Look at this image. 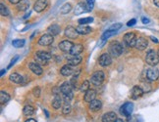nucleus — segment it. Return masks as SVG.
Wrapping results in <instances>:
<instances>
[{
  "instance_id": "7c9ffc66",
  "label": "nucleus",
  "mask_w": 159,
  "mask_h": 122,
  "mask_svg": "<svg viewBox=\"0 0 159 122\" xmlns=\"http://www.w3.org/2000/svg\"><path fill=\"white\" fill-rule=\"evenodd\" d=\"M117 31H115V30H111V29H108V30H106L105 32L102 34V36H101V40H102V42H104L106 39H108L109 37H111V36H113L115 33H116Z\"/></svg>"
},
{
  "instance_id": "de8ad7c7",
  "label": "nucleus",
  "mask_w": 159,
  "mask_h": 122,
  "mask_svg": "<svg viewBox=\"0 0 159 122\" xmlns=\"http://www.w3.org/2000/svg\"><path fill=\"white\" fill-rule=\"evenodd\" d=\"M25 122H36V120L33 119V118H29V119H27Z\"/></svg>"
},
{
  "instance_id": "f257e3e1",
  "label": "nucleus",
  "mask_w": 159,
  "mask_h": 122,
  "mask_svg": "<svg viewBox=\"0 0 159 122\" xmlns=\"http://www.w3.org/2000/svg\"><path fill=\"white\" fill-rule=\"evenodd\" d=\"M51 59L50 53L44 51H37L35 55V60L38 65H47V62Z\"/></svg>"
},
{
  "instance_id": "4c0bfd02",
  "label": "nucleus",
  "mask_w": 159,
  "mask_h": 122,
  "mask_svg": "<svg viewBox=\"0 0 159 122\" xmlns=\"http://www.w3.org/2000/svg\"><path fill=\"white\" fill-rule=\"evenodd\" d=\"M86 6H88L89 11H91L94 6V0H86Z\"/></svg>"
},
{
  "instance_id": "9b49d317",
  "label": "nucleus",
  "mask_w": 159,
  "mask_h": 122,
  "mask_svg": "<svg viewBox=\"0 0 159 122\" xmlns=\"http://www.w3.org/2000/svg\"><path fill=\"white\" fill-rule=\"evenodd\" d=\"M74 45H75L74 43L70 41V40H63V41L59 43V49L65 53H70Z\"/></svg>"
},
{
  "instance_id": "cd10ccee",
  "label": "nucleus",
  "mask_w": 159,
  "mask_h": 122,
  "mask_svg": "<svg viewBox=\"0 0 159 122\" xmlns=\"http://www.w3.org/2000/svg\"><path fill=\"white\" fill-rule=\"evenodd\" d=\"M9 101H10V96H9V94L4 91L0 92V103H1L2 105H4V104H7Z\"/></svg>"
},
{
  "instance_id": "423d86ee",
  "label": "nucleus",
  "mask_w": 159,
  "mask_h": 122,
  "mask_svg": "<svg viewBox=\"0 0 159 122\" xmlns=\"http://www.w3.org/2000/svg\"><path fill=\"white\" fill-rule=\"evenodd\" d=\"M111 62H112V58L109 53H104L98 59V64L101 67H108V65H111Z\"/></svg>"
},
{
  "instance_id": "a19ab883",
  "label": "nucleus",
  "mask_w": 159,
  "mask_h": 122,
  "mask_svg": "<svg viewBox=\"0 0 159 122\" xmlns=\"http://www.w3.org/2000/svg\"><path fill=\"white\" fill-rule=\"evenodd\" d=\"M142 90H143V92H149L150 91V85L149 84H146V83H144L143 84V86H142Z\"/></svg>"
},
{
  "instance_id": "49530a36",
  "label": "nucleus",
  "mask_w": 159,
  "mask_h": 122,
  "mask_svg": "<svg viewBox=\"0 0 159 122\" xmlns=\"http://www.w3.org/2000/svg\"><path fill=\"white\" fill-rule=\"evenodd\" d=\"M142 24H149V20H148L147 18H142Z\"/></svg>"
},
{
  "instance_id": "a18cd8bd",
  "label": "nucleus",
  "mask_w": 159,
  "mask_h": 122,
  "mask_svg": "<svg viewBox=\"0 0 159 122\" xmlns=\"http://www.w3.org/2000/svg\"><path fill=\"white\" fill-rule=\"evenodd\" d=\"M22 1V0H9V2L11 3V4H19Z\"/></svg>"
},
{
  "instance_id": "7ed1b4c3",
  "label": "nucleus",
  "mask_w": 159,
  "mask_h": 122,
  "mask_svg": "<svg viewBox=\"0 0 159 122\" xmlns=\"http://www.w3.org/2000/svg\"><path fill=\"white\" fill-rule=\"evenodd\" d=\"M145 62L146 64L151 65V67H154L159 64V57H158V54L154 50H149V51L146 53V56H145Z\"/></svg>"
},
{
  "instance_id": "a211bd4d",
  "label": "nucleus",
  "mask_w": 159,
  "mask_h": 122,
  "mask_svg": "<svg viewBox=\"0 0 159 122\" xmlns=\"http://www.w3.org/2000/svg\"><path fill=\"white\" fill-rule=\"evenodd\" d=\"M76 29L79 34H82V35H86V34H89L92 31L91 27L86 26V24H79Z\"/></svg>"
},
{
  "instance_id": "6e6552de",
  "label": "nucleus",
  "mask_w": 159,
  "mask_h": 122,
  "mask_svg": "<svg viewBox=\"0 0 159 122\" xmlns=\"http://www.w3.org/2000/svg\"><path fill=\"white\" fill-rule=\"evenodd\" d=\"M133 109H134V105L132 103H126V104H124L122 107L120 108V112L124 116L129 117L130 115L132 114Z\"/></svg>"
},
{
  "instance_id": "c03bdc74",
  "label": "nucleus",
  "mask_w": 159,
  "mask_h": 122,
  "mask_svg": "<svg viewBox=\"0 0 159 122\" xmlns=\"http://www.w3.org/2000/svg\"><path fill=\"white\" fill-rule=\"evenodd\" d=\"M18 59H19L18 56H16V57H14V59H12V61H11V62H10V65H8V68H10V67H12V65H13L15 64V62H16V61L18 60Z\"/></svg>"
},
{
  "instance_id": "b1692460",
  "label": "nucleus",
  "mask_w": 159,
  "mask_h": 122,
  "mask_svg": "<svg viewBox=\"0 0 159 122\" xmlns=\"http://www.w3.org/2000/svg\"><path fill=\"white\" fill-rule=\"evenodd\" d=\"M72 88H73V86H72L71 82H64L60 86V92L63 94V95L69 94V93H72Z\"/></svg>"
},
{
  "instance_id": "8fccbe9b",
  "label": "nucleus",
  "mask_w": 159,
  "mask_h": 122,
  "mask_svg": "<svg viewBox=\"0 0 159 122\" xmlns=\"http://www.w3.org/2000/svg\"><path fill=\"white\" fill-rule=\"evenodd\" d=\"M153 2H154L155 6H157V7H159V0H153Z\"/></svg>"
},
{
  "instance_id": "864d4df0",
  "label": "nucleus",
  "mask_w": 159,
  "mask_h": 122,
  "mask_svg": "<svg viewBox=\"0 0 159 122\" xmlns=\"http://www.w3.org/2000/svg\"><path fill=\"white\" fill-rule=\"evenodd\" d=\"M115 122H124V121H123L122 119H117V120L115 121Z\"/></svg>"
},
{
  "instance_id": "58836bf2",
  "label": "nucleus",
  "mask_w": 159,
  "mask_h": 122,
  "mask_svg": "<svg viewBox=\"0 0 159 122\" xmlns=\"http://www.w3.org/2000/svg\"><path fill=\"white\" fill-rule=\"evenodd\" d=\"M121 27H122V24H113V26H112L109 29L117 31L118 29H120Z\"/></svg>"
},
{
  "instance_id": "5fc2aeb1",
  "label": "nucleus",
  "mask_w": 159,
  "mask_h": 122,
  "mask_svg": "<svg viewBox=\"0 0 159 122\" xmlns=\"http://www.w3.org/2000/svg\"><path fill=\"white\" fill-rule=\"evenodd\" d=\"M157 54H158V57H159V50H158V52H157Z\"/></svg>"
},
{
  "instance_id": "0eeeda50",
  "label": "nucleus",
  "mask_w": 159,
  "mask_h": 122,
  "mask_svg": "<svg viewBox=\"0 0 159 122\" xmlns=\"http://www.w3.org/2000/svg\"><path fill=\"white\" fill-rule=\"evenodd\" d=\"M146 78L149 81H156L159 78V70L155 67L146 70Z\"/></svg>"
},
{
  "instance_id": "f704fd0d",
  "label": "nucleus",
  "mask_w": 159,
  "mask_h": 122,
  "mask_svg": "<svg viewBox=\"0 0 159 122\" xmlns=\"http://www.w3.org/2000/svg\"><path fill=\"white\" fill-rule=\"evenodd\" d=\"M92 21H93V18H91V17H88V18L80 19V20L78 21V23H79L80 24H88L92 23Z\"/></svg>"
},
{
  "instance_id": "39448f33",
  "label": "nucleus",
  "mask_w": 159,
  "mask_h": 122,
  "mask_svg": "<svg viewBox=\"0 0 159 122\" xmlns=\"http://www.w3.org/2000/svg\"><path fill=\"white\" fill-rule=\"evenodd\" d=\"M136 36L134 32H128L124 35V41L129 47H135L136 42Z\"/></svg>"
},
{
  "instance_id": "2f4dec72",
  "label": "nucleus",
  "mask_w": 159,
  "mask_h": 122,
  "mask_svg": "<svg viewBox=\"0 0 159 122\" xmlns=\"http://www.w3.org/2000/svg\"><path fill=\"white\" fill-rule=\"evenodd\" d=\"M72 10V5L70 4V3H66V4H64L63 6L61 7V9H60V13L61 14H63V15H65V14H68L69 12Z\"/></svg>"
},
{
  "instance_id": "393cba45",
  "label": "nucleus",
  "mask_w": 159,
  "mask_h": 122,
  "mask_svg": "<svg viewBox=\"0 0 159 122\" xmlns=\"http://www.w3.org/2000/svg\"><path fill=\"white\" fill-rule=\"evenodd\" d=\"M83 51V46L82 44H75L70 51L71 55H80Z\"/></svg>"
},
{
  "instance_id": "603ef678",
  "label": "nucleus",
  "mask_w": 159,
  "mask_h": 122,
  "mask_svg": "<svg viewBox=\"0 0 159 122\" xmlns=\"http://www.w3.org/2000/svg\"><path fill=\"white\" fill-rule=\"evenodd\" d=\"M44 112H45V114H46V117H49V114H48V112L46 111V109H44Z\"/></svg>"
},
{
  "instance_id": "5701e85b",
  "label": "nucleus",
  "mask_w": 159,
  "mask_h": 122,
  "mask_svg": "<svg viewBox=\"0 0 159 122\" xmlns=\"http://www.w3.org/2000/svg\"><path fill=\"white\" fill-rule=\"evenodd\" d=\"M60 30H61V27L58 26L57 24H51V26L48 27L47 29V32L51 35L55 36V35H58L60 33Z\"/></svg>"
},
{
  "instance_id": "09e8293b",
  "label": "nucleus",
  "mask_w": 159,
  "mask_h": 122,
  "mask_svg": "<svg viewBox=\"0 0 159 122\" xmlns=\"http://www.w3.org/2000/svg\"><path fill=\"white\" fill-rule=\"evenodd\" d=\"M150 38H151V40L153 42H155V43H158V40H157V38H155L154 36H150Z\"/></svg>"
},
{
  "instance_id": "e433bc0d",
  "label": "nucleus",
  "mask_w": 159,
  "mask_h": 122,
  "mask_svg": "<svg viewBox=\"0 0 159 122\" xmlns=\"http://www.w3.org/2000/svg\"><path fill=\"white\" fill-rule=\"evenodd\" d=\"M72 99H73V92L69 93V94H65V95H64V101L66 102L67 104L71 101Z\"/></svg>"
},
{
  "instance_id": "aec40b11",
  "label": "nucleus",
  "mask_w": 159,
  "mask_h": 122,
  "mask_svg": "<svg viewBox=\"0 0 159 122\" xmlns=\"http://www.w3.org/2000/svg\"><path fill=\"white\" fill-rule=\"evenodd\" d=\"M118 119L117 118V115L115 112H107L105 113L103 116H102V122H115Z\"/></svg>"
},
{
  "instance_id": "4468645a",
  "label": "nucleus",
  "mask_w": 159,
  "mask_h": 122,
  "mask_svg": "<svg viewBox=\"0 0 159 122\" xmlns=\"http://www.w3.org/2000/svg\"><path fill=\"white\" fill-rule=\"evenodd\" d=\"M65 35H66L68 38L70 39H76L78 35H79V32L77 31V29H75L73 27H67L66 29H65Z\"/></svg>"
},
{
  "instance_id": "c85d7f7f",
  "label": "nucleus",
  "mask_w": 159,
  "mask_h": 122,
  "mask_svg": "<svg viewBox=\"0 0 159 122\" xmlns=\"http://www.w3.org/2000/svg\"><path fill=\"white\" fill-rule=\"evenodd\" d=\"M23 113L26 116H32L35 113V108L32 107V105H26L23 109Z\"/></svg>"
},
{
  "instance_id": "2eb2a0df",
  "label": "nucleus",
  "mask_w": 159,
  "mask_h": 122,
  "mask_svg": "<svg viewBox=\"0 0 159 122\" xmlns=\"http://www.w3.org/2000/svg\"><path fill=\"white\" fill-rule=\"evenodd\" d=\"M29 68L32 70L33 73L36 74V75H40V74H42L43 72L42 67H40V65L37 64L36 62H30L29 64Z\"/></svg>"
},
{
  "instance_id": "6ab92c4d",
  "label": "nucleus",
  "mask_w": 159,
  "mask_h": 122,
  "mask_svg": "<svg viewBox=\"0 0 159 122\" xmlns=\"http://www.w3.org/2000/svg\"><path fill=\"white\" fill-rule=\"evenodd\" d=\"M73 72H74L73 65H63V67H61V70H60V73L63 76H70L71 74H73Z\"/></svg>"
},
{
  "instance_id": "79ce46f5",
  "label": "nucleus",
  "mask_w": 159,
  "mask_h": 122,
  "mask_svg": "<svg viewBox=\"0 0 159 122\" xmlns=\"http://www.w3.org/2000/svg\"><path fill=\"white\" fill-rule=\"evenodd\" d=\"M33 95H35V97H36V98H38V97H39V95H40L39 87H36V88L33 89Z\"/></svg>"
},
{
  "instance_id": "a878e982",
  "label": "nucleus",
  "mask_w": 159,
  "mask_h": 122,
  "mask_svg": "<svg viewBox=\"0 0 159 122\" xmlns=\"http://www.w3.org/2000/svg\"><path fill=\"white\" fill-rule=\"evenodd\" d=\"M61 105H62V100L60 98V96L57 94V95H55L54 99H53V101H52V107L53 108L58 109L61 108Z\"/></svg>"
},
{
  "instance_id": "20e7f679",
  "label": "nucleus",
  "mask_w": 159,
  "mask_h": 122,
  "mask_svg": "<svg viewBox=\"0 0 159 122\" xmlns=\"http://www.w3.org/2000/svg\"><path fill=\"white\" fill-rule=\"evenodd\" d=\"M104 78H105V75H104L103 71L98 70V71H96V72H94L92 74L90 80H91V83L94 86H100L101 84L103 83Z\"/></svg>"
},
{
  "instance_id": "f03ea898",
  "label": "nucleus",
  "mask_w": 159,
  "mask_h": 122,
  "mask_svg": "<svg viewBox=\"0 0 159 122\" xmlns=\"http://www.w3.org/2000/svg\"><path fill=\"white\" fill-rule=\"evenodd\" d=\"M108 49H109V54H110L112 57H119L123 53V46L118 41L111 42Z\"/></svg>"
},
{
  "instance_id": "412c9836",
  "label": "nucleus",
  "mask_w": 159,
  "mask_h": 122,
  "mask_svg": "<svg viewBox=\"0 0 159 122\" xmlns=\"http://www.w3.org/2000/svg\"><path fill=\"white\" fill-rule=\"evenodd\" d=\"M95 97H96V92L94 90L89 89L85 93L83 100H85V102H86V103H90V102H92L93 100H95Z\"/></svg>"
},
{
  "instance_id": "72a5a7b5",
  "label": "nucleus",
  "mask_w": 159,
  "mask_h": 122,
  "mask_svg": "<svg viewBox=\"0 0 159 122\" xmlns=\"http://www.w3.org/2000/svg\"><path fill=\"white\" fill-rule=\"evenodd\" d=\"M0 14H1V16H3V17H6V16L9 15L8 8L6 7V6L3 4V3L0 4Z\"/></svg>"
},
{
  "instance_id": "473e14b6",
  "label": "nucleus",
  "mask_w": 159,
  "mask_h": 122,
  "mask_svg": "<svg viewBox=\"0 0 159 122\" xmlns=\"http://www.w3.org/2000/svg\"><path fill=\"white\" fill-rule=\"evenodd\" d=\"M12 45H13L15 48H21L25 45V40L24 39H15L12 41Z\"/></svg>"
},
{
  "instance_id": "ea45409f",
  "label": "nucleus",
  "mask_w": 159,
  "mask_h": 122,
  "mask_svg": "<svg viewBox=\"0 0 159 122\" xmlns=\"http://www.w3.org/2000/svg\"><path fill=\"white\" fill-rule=\"evenodd\" d=\"M62 112H63V114H68L71 112V107L69 105H66L65 107L63 108V111H62Z\"/></svg>"
},
{
  "instance_id": "dca6fc26",
  "label": "nucleus",
  "mask_w": 159,
  "mask_h": 122,
  "mask_svg": "<svg viewBox=\"0 0 159 122\" xmlns=\"http://www.w3.org/2000/svg\"><path fill=\"white\" fill-rule=\"evenodd\" d=\"M86 12H89L88 6H86V3H78L76 8H75V15H82L83 13H86Z\"/></svg>"
},
{
  "instance_id": "4be33fe9",
  "label": "nucleus",
  "mask_w": 159,
  "mask_h": 122,
  "mask_svg": "<svg viewBox=\"0 0 159 122\" xmlns=\"http://www.w3.org/2000/svg\"><path fill=\"white\" fill-rule=\"evenodd\" d=\"M102 108V103L99 100H93L89 103V109L91 111H98Z\"/></svg>"
},
{
  "instance_id": "c9c22d12",
  "label": "nucleus",
  "mask_w": 159,
  "mask_h": 122,
  "mask_svg": "<svg viewBox=\"0 0 159 122\" xmlns=\"http://www.w3.org/2000/svg\"><path fill=\"white\" fill-rule=\"evenodd\" d=\"M88 90H89V82L88 80H86V81H83L82 83V85H81V91L86 93Z\"/></svg>"
},
{
  "instance_id": "9d476101",
  "label": "nucleus",
  "mask_w": 159,
  "mask_h": 122,
  "mask_svg": "<svg viewBox=\"0 0 159 122\" xmlns=\"http://www.w3.org/2000/svg\"><path fill=\"white\" fill-rule=\"evenodd\" d=\"M143 90L142 88V86H139V85H136L134 86L132 90H131V98L133 100H138L139 98L143 95Z\"/></svg>"
},
{
  "instance_id": "f8f14e48",
  "label": "nucleus",
  "mask_w": 159,
  "mask_h": 122,
  "mask_svg": "<svg viewBox=\"0 0 159 122\" xmlns=\"http://www.w3.org/2000/svg\"><path fill=\"white\" fill-rule=\"evenodd\" d=\"M67 62L68 65H73V67H76V65H79L81 62H82V57L80 55H69L67 57Z\"/></svg>"
},
{
  "instance_id": "bb28decb",
  "label": "nucleus",
  "mask_w": 159,
  "mask_h": 122,
  "mask_svg": "<svg viewBox=\"0 0 159 122\" xmlns=\"http://www.w3.org/2000/svg\"><path fill=\"white\" fill-rule=\"evenodd\" d=\"M23 80H24V78L22 77L20 74H18V73H12L11 75H10V81H12V82H14V83H17V84H22L23 83Z\"/></svg>"
},
{
  "instance_id": "3c124183",
  "label": "nucleus",
  "mask_w": 159,
  "mask_h": 122,
  "mask_svg": "<svg viewBox=\"0 0 159 122\" xmlns=\"http://www.w3.org/2000/svg\"><path fill=\"white\" fill-rule=\"evenodd\" d=\"M6 72V70H1V76H3V74H4Z\"/></svg>"
},
{
  "instance_id": "1a4fd4ad",
  "label": "nucleus",
  "mask_w": 159,
  "mask_h": 122,
  "mask_svg": "<svg viewBox=\"0 0 159 122\" xmlns=\"http://www.w3.org/2000/svg\"><path fill=\"white\" fill-rule=\"evenodd\" d=\"M53 41H54L53 35L47 33V34H44V35H42L38 39V44L41 45V46H49V45L52 44Z\"/></svg>"
},
{
  "instance_id": "c756f323",
  "label": "nucleus",
  "mask_w": 159,
  "mask_h": 122,
  "mask_svg": "<svg viewBox=\"0 0 159 122\" xmlns=\"http://www.w3.org/2000/svg\"><path fill=\"white\" fill-rule=\"evenodd\" d=\"M29 6H30V2H29V0H22V1L19 3V5H18V10H20V11H26L28 8H29Z\"/></svg>"
},
{
  "instance_id": "ddd939ff",
  "label": "nucleus",
  "mask_w": 159,
  "mask_h": 122,
  "mask_svg": "<svg viewBox=\"0 0 159 122\" xmlns=\"http://www.w3.org/2000/svg\"><path fill=\"white\" fill-rule=\"evenodd\" d=\"M47 5H48L47 0H37L35 3V5H33V10L37 12V13H40V12H42L47 7Z\"/></svg>"
},
{
  "instance_id": "f3484780",
  "label": "nucleus",
  "mask_w": 159,
  "mask_h": 122,
  "mask_svg": "<svg viewBox=\"0 0 159 122\" xmlns=\"http://www.w3.org/2000/svg\"><path fill=\"white\" fill-rule=\"evenodd\" d=\"M147 45H148V42H147V40L144 38V37H139V38L136 39L135 47L138 50H141V51H142V50H144L146 47H147Z\"/></svg>"
},
{
  "instance_id": "37998d69",
  "label": "nucleus",
  "mask_w": 159,
  "mask_h": 122,
  "mask_svg": "<svg viewBox=\"0 0 159 122\" xmlns=\"http://www.w3.org/2000/svg\"><path fill=\"white\" fill-rule=\"evenodd\" d=\"M136 23V19H132V20H130V21L127 23V26H128V27H133V26H135Z\"/></svg>"
}]
</instances>
